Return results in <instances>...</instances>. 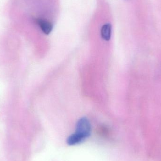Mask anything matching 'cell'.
Returning <instances> with one entry per match:
<instances>
[{"label": "cell", "mask_w": 161, "mask_h": 161, "mask_svg": "<svg viewBox=\"0 0 161 161\" xmlns=\"http://www.w3.org/2000/svg\"><path fill=\"white\" fill-rule=\"evenodd\" d=\"M81 142L88 138L91 134V125L86 117L80 118L76 124V131L74 133Z\"/></svg>", "instance_id": "obj_1"}, {"label": "cell", "mask_w": 161, "mask_h": 161, "mask_svg": "<svg viewBox=\"0 0 161 161\" xmlns=\"http://www.w3.org/2000/svg\"><path fill=\"white\" fill-rule=\"evenodd\" d=\"M42 31L46 35H49L53 29L52 24L48 21L42 19H38L37 21Z\"/></svg>", "instance_id": "obj_2"}, {"label": "cell", "mask_w": 161, "mask_h": 161, "mask_svg": "<svg viewBox=\"0 0 161 161\" xmlns=\"http://www.w3.org/2000/svg\"><path fill=\"white\" fill-rule=\"evenodd\" d=\"M101 36L102 38L106 41H109L111 38L112 33V25L109 23L104 25L101 27Z\"/></svg>", "instance_id": "obj_3"}]
</instances>
